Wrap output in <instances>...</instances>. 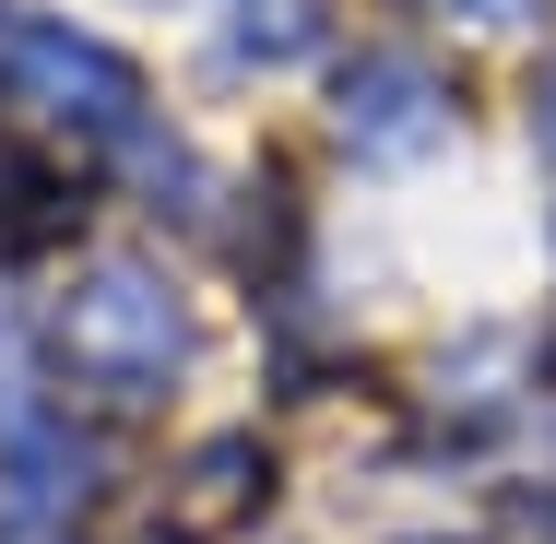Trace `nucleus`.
Here are the masks:
<instances>
[{
	"label": "nucleus",
	"instance_id": "1",
	"mask_svg": "<svg viewBox=\"0 0 556 544\" xmlns=\"http://www.w3.org/2000/svg\"><path fill=\"white\" fill-rule=\"evenodd\" d=\"M190 355V308L154 261H96L72 296H60V367L108 403H142L166 391V367Z\"/></svg>",
	"mask_w": 556,
	"mask_h": 544
},
{
	"label": "nucleus",
	"instance_id": "4",
	"mask_svg": "<svg viewBox=\"0 0 556 544\" xmlns=\"http://www.w3.org/2000/svg\"><path fill=\"white\" fill-rule=\"evenodd\" d=\"M533 130H545V142H556V72H545V96H533Z\"/></svg>",
	"mask_w": 556,
	"mask_h": 544
},
{
	"label": "nucleus",
	"instance_id": "3",
	"mask_svg": "<svg viewBox=\"0 0 556 544\" xmlns=\"http://www.w3.org/2000/svg\"><path fill=\"white\" fill-rule=\"evenodd\" d=\"M343 142L379 154V166H403V154L450 142L439 72H427V60H355V72H343Z\"/></svg>",
	"mask_w": 556,
	"mask_h": 544
},
{
	"label": "nucleus",
	"instance_id": "5",
	"mask_svg": "<svg viewBox=\"0 0 556 544\" xmlns=\"http://www.w3.org/2000/svg\"><path fill=\"white\" fill-rule=\"evenodd\" d=\"M462 12H485V24H497V12H509V0H462Z\"/></svg>",
	"mask_w": 556,
	"mask_h": 544
},
{
	"label": "nucleus",
	"instance_id": "2",
	"mask_svg": "<svg viewBox=\"0 0 556 544\" xmlns=\"http://www.w3.org/2000/svg\"><path fill=\"white\" fill-rule=\"evenodd\" d=\"M0 84H12L24 107H48V118H84V130H130V107H142V72L118 60L108 36L36 24V12L0 24Z\"/></svg>",
	"mask_w": 556,
	"mask_h": 544
}]
</instances>
